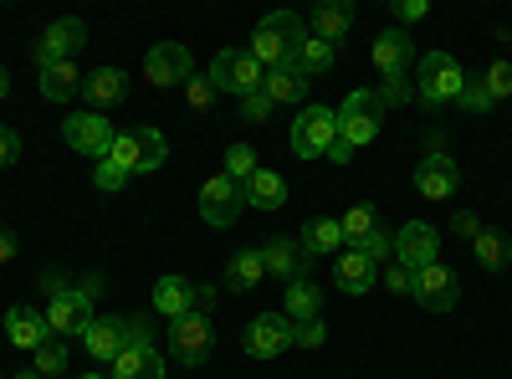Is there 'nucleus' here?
I'll list each match as a JSON object with an SVG mask.
<instances>
[{
  "label": "nucleus",
  "instance_id": "58836bf2",
  "mask_svg": "<svg viewBox=\"0 0 512 379\" xmlns=\"http://www.w3.org/2000/svg\"><path fill=\"white\" fill-rule=\"evenodd\" d=\"M185 103L195 113H210V108H216V82H210V77H190L185 82Z\"/></svg>",
  "mask_w": 512,
  "mask_h": 379
},
{
  "label": "nucleus",
  "instance_id": "aec40b11",
  "mask_svg": "<svg viewBox=\"0 0 512 379\" xmlns=\"http://www.w3.org/2000/svg\"><path fill=\"white\" fill-rule=\"evenodd\" d=\"M108 379H164V354L154 344H128L113 359V374Z\"/></svg>",
  "mask_w": 512,
  "mask_h": 379
},
{
  "label": "nucleus",
  "instance_id": "4c0bfd02",
  "mask_svg": "<svg viewBox=\"0 0 512 379\" xmlns=\"http://www.w3.org/2000/svg\"><path fill=\"white\" fill-rule=\"evenodd\" d=\"M482 88H487L492 103H502V98L512 93V62H492V67L482 72Z\"/></svg>",
  "mask_w": 512,
  "mask_h": 379
},
{
  "label": "nucleus",
  "instance_id": "c9c22d12",
  "mask_svg": "<svg viewBox=\"0 0 512 379\" xmlns=\"http://www.w3.org/2000/svg\"><path fill=\"white\" fill-rule=\"evenodd\" d=\"M354 251H364V257H369V262L379 267L384 257H395V236H390V231H379V226H374V231H369L364 241H354Z\"/></svg>",
  "mask_w": 512,
  "mask_h": 379
},
{
  "label": "nucleus",
  "instance_id": "e433bc0d",
  "mask_svg": "<svg viewBox=\"0 0 512 379\" xmlns=\"http://www.w3.org/2000/svg\"><path fill=\"white\" fill-rule=\"evenodd\" d=\"M226 175H231L236 185H246V180L256 175V154H251L246 144H231V149H226Z\"/></svg>",
  "mask_w": 512,
  "mask_h": 379
},
{
  "label": "nucleus",
  "instance_id": "37998d69",
  "mask_svg": "<svg viewBox=\"0 0 512 379\" xmlns=\"http://www.w3.org/2000/svg\"><path fill=\"white\" fill-rule=\"evenodd\" d=\"M415 98V88H410V72H400V77H384V93H379V103H410Z\"/></svg>",
  "mask_w": 512,
  "mask_h": 379
},
{
  "label": "nucleus",
  "instance_id": "4be33fe9",
  "mask_svg": "<svg viewBox=\"0 0 512 379\" xmlns=\"http://www.w3.org/2000/svg\"><path fill=\"white\" fill-rule=\"evenodd\" d=\"M123 93H128V77L118 67H93L88 77H82V98H88L93 108H113V103H123Z\"/></svg>",
  "mask_w": 512,
  "mask_h": 379
},
{
  "label": "nucleus",
  "instance_id": "79ce46f5",
  "mask_svg": "<svg viewBox=\"0 0 512 379\" xmlns=\"http://www.w3.org/2000/svg\"><path fill=\"white\" fill-rule=\"evenodd\" d=\"M272 108H277V103H272L267 93H251V98H241V118H246V123H267V118H272Z\"/></svg>",
  "mask_w": 512,
  "mask_h": 379
},
{
  "label": "nucleus",
  "instance_id": "473e14b6",
  "mask_svg": "<svg viewBox=\"0 0 512 379\" xmlns=\"http://www.w3.org/2000/svg\"><path fill=\"white\" fill-rule=\"evenodd\" d=\"M472 251H477V262H482L487 272H502V267L512 262V246H507L497 231H482V236L472 241Z\"/></svg>",
  "mask_w": 512,
  "mask_h": 379
},
{
  "label": "nucleus",
  "instance_id": "3c124183",
  "mask_svg": "<svg viewBox=\"0 0 512 379\" xmlns=\"http://www.w3.org/2000/svg\"><path fill=\"white\" fill-rule=\"evenodd\" d=\"M16 257V236H11V226H0V262H11Z\"/></svg>",
  "mask_w": 512,
  "mask_h": 379
},
{
  "label": "nucleus",
  "instance_id": "7c9ffc66",
  "mask_svg": "<svg viewBox=\"0 0 512 379\" xmlns=\"http://www.w3.org/2000/svg\"><path fill=\"white\" fill-rule=\"evenodd\" d=\"M262 93H267L272 103H297V98L308 93V77L297 72V67H272L267 82H262Z\"/></svg>",
  "mask_w": 512,
  "mask_h": 379
},
{
  "label": "nucleus",
  "instance_id": "9b49d317",
  "mask_svg": "<svg viewBox=\"0 0 512 379\" xmlns=\"http://www.w3.org/2000/svg\"><path fill=\"white\" fill-rule=\"evenodd\" d=\"M410 292L420 298V308H425V313H451V308H456V298H461V282H456V272H451V267L431 262V267H420V272H415Z\"/></svg>",
  "mask_w": 512,
  "mask_h": 379
},
{
  "label": "nucleus",
  "instance_id": "a211bd4d",
  "mask_svg": "<svg viewBox=\"0 0 512 379\" xmlns=\"http://www.w3.org/2000/svg\"><path fill=\"white\" fill-rule=\"evenodd\" d=\"M82 344H88L93 359H118L128 344H134V328H128V318H93L88 333H82Z\"/></svg>",
  "mask_w": 512,
  "mask_h": 379
},
{
  "label": "nucleus",
  "instance_id": "bb28decb",
  "mask_svg": "<svg viewBox=\"0 0 512 379\" xmlns=\"http://www.w3.org/2000/svg\"><path fill=\"white\" fill-rule=\"evenodd\" d=\"M6 339H11V349H36L47 339V318L31 313V308H11L6 313Z\"/></svg>",
  "mask_w": 512,
  "mask_h": 379
},
{
  "label": "nucleus",
  "instance_id": "ea45409f",
  "mask_svg": "<svg viewBox=\"0 0 512 379\" xmlns=\"http://www.w3.org/2000/svg\"><path fill=\"white\" fill-rule=\"evenodd\" d=\"M93 185H98L103 195H118V190L128 185V175L118 170V164H113V159H98V164H93Z\"/></svg>",
  "mask_w": 512,
  "mask_h": 379
},
{
  "label": "nucleus",
  "instance_id": "f03ea898",
  "mask_svg": "<svg viewBox=\"0 0 512 379\" xmlns=\"http://www.w3.org/2000/svg\"><path fill=\"white\" fill-rule=\"evenodd\" d=\"M461 82H466V72H461V62L451 52H425L420 72H415V98L425 108H446V103L461 98Z\"/></svg>",
  "mask_w": 512,
  "mask_h": 379
},
{
  "label": "nucleus",
  "instance_id": "7ed1b4c3",
  "mask_svg": "<svg viewBox=\"0 0 512 379\" xmlns=\"http://www.w3.org/2000/svg\"><path fill=\"white\" fill-rule=\"evenodd\" d=\"M164 154H169V144H164L159 129H128V134H118L113 149H108V159L118 164L123 175H149V170H159Z\"/></svg>",
  "mask_w": 512,
  "mask_h": 379
},
{
  "label": "nucleus",
  "instance_id": "a19ab883",
  "mask_svg": "<svg viewBox=\"0 0 512 379\" xmlns=\"http://www.w3.org/2000/svg\"><path fill=\"white\" fill-rule=\"evenodd\" d=\"M466 113H487L492 108V98H487V88H482V77H466L461 82V98H456Z\"/></svg>",
  "mask_w": 512,
  "mask_h": 379
},
{
  "label": "nucleus",
  "instance_id": "423d86ee",
  "mask_svg": "<svg viewBox=\"0 0 512 379\" xmlns=\"http://www.w3.org/2000/svg\"><path fill=\"white\" fill-rule=\"evenodd\" d=\"M297 344V323L287 313H262V318H251L246 333H241V349L251 359H277Z\"/></svg>",
  "mask_w": 512,
  "mask_h": 379
},
{
  "label": "nucleus",
  "instance_id": "1a4fd4ad",
  "mask_svg": "<svg viewBox=\"0 0 512 379\" xmlns=\"http://www.w3.org/2000/svg\"><path fill=\"white\" fill-rule=\"evenodd\" d=\"M241 205H246V190L221 170V175H210L205 185H200V221L205 226H231L236 216H241Z\"/></svg>",
  "mask_w": 512,
  "mask_h": 379
},
{
  "label": "nucleus",
  "instance_id": "a18cd8bd",
  "mask_svg": "<svg viewBox=\"0 0 512 379\" xmlns=\"http://www.w3.org/2000/svg\"><path fill=\"white\" fill-rule=\"evenodd\" d=\"M16 159H21V139H16V129H6V123H0V170H11Z\"/></svg>",
  "mask_w": 512,
  "mask_h": 379
},
{
  "label": "nucleus",
  "instance_id": "5fc2aeb1",
  "mask_svg": "<svg viewBox=\"0 0 512 379\" xmlns=\"http://www.w3.org/2000/svg\"><path fill=\"white\" fill-rule=\"evenodd\" d=\"M16 379H41V374H36V369H21V374H16Z\"/></svg>",
  "mask_w": 512,
  "mask_h": 379
},
{
  "label": "nucleus",
  "instance_id": "412c9836",
  "mask_svg": "<svg viewBox=\"0 0 512 379\" xmlns=\"http://www.w3.org/2000/svg\"><path fill=\"white\" fill-rule=\"evenodd\" d=\"M410 62H415V47H410V36H405L400 26L374 36V67H379L384 77H400V72H410Z\"/></svg>",
  "mask_w": 512,
  "mask_h": 379
},
{
  "label": "nucleus",
  "instance_id": "de8ad7c7",
  "mask_svg": "<svg viewBox=\"0 0 512 379\" xmlns=\"http://www.w3.org/2000/svg\"><path fill=\"white\" fill-rule=\"evenodd\" d=\"M451 226H456V236H466V241H477V236H482V221L472 216V210H456V221H451Z\"/></svg>",
  "mask_w": 512,
  "mask_h": 379
},
{
  "label": "nucleus",
  "instance_id": "dca6fc26",
  "mask_svg": "<svg viewBox=\"0 0 512 379\" xmlns=\"http://www.w3.org/2000/svg\"><path fill=\"white\" fill-rule=\"evenodd\" d=\"M436 251H441V236H436V226H425V221H410V226H400V236H395V257H400V267L420 272V267L441 262Z\"/></svg>",
  "mask_w": 512,
  "mask_h": 379
},
{
  "label": "nucleus",
  "instance_id": "2eb2a0df",
  "mask_svg": "<svg viewBox=\"0 0 512 379\" xmlns=\"http://www.w3.org/2000/svg\"><path fill=\"white\" fill-rule=\"evenodd\" d=\"M41 318H47V333H57V339H72V333H88V323H93V303L72 287V292H57Z\"/></svg>",
  "mask_w": 512,
  "mask_h": 379
},
{
  "label": "nucleus",
  "instance_id": "49530a36",
  "mask_svg": "<svg viewBox=\"0 0 512 379\" xmlns=\"http://www.w3.org/2000/svg\"><path fill=\"white\" fill-rule=\"evenodd\" d=\"M410 282H415V272H410V267H400V262H390V267H384V287H390V292H400V298L410 292Z\"/></svg>",
  "mask_w": 512,
  "mask_h": 379
},
{
  "label": "nucleus",
  "instance_id": "393cba45",
  "mask_svg": "<svg viewBox=\"0 0 512 379\" xmlns=\"http://www.w3.org/2000/svg\"><path fill=\"white\" fill-rule=\"evenodd\" d=\"M82 93V72L77 62H52V67H41V98H52V103H67Z\"/></svg>",
  "mask_w": 512,
  "mask_h": 379
},
{
  "label": "nucleus",
  "instance_id": "cd10ccee",
  "mask_svg": "<svg viewBox=\"0 0 512 379\" xmlns=\"http://www.w3.org/2000/svg\"><path fill=\"white\" fill-rule=\"evenodd\" d=\"M262 277H267L262 251H236V257L226 262V287H231V292H251Z\"/></svg>",
  "mask_w": 512,
  "mask_h": 379
},
{
  "label": "nucleus",
  "instance_id": "8fccbe9b",
  "mask_svg": "<svg viewBox=\"0 0 512 379\" xmlns=\"http://www.w3.org/2000/svg\"><path fill=\"white\" fill-rule=\"evenodd\" d=\"M323 159H333V164H349V159H354V144H344V139H333Z\"/></svg>",
  "mask_w": 512,
  "mask_h": 379
},
{
  "label": "nucleus",
  "instance_id": "c756f323",
  "mask_svg": "<svg viewBox=\"0 0 512 379\" xmlns=\"http://www.w3.org/2000/svg\"><path fill=\"white\" fill-rule=\"evenodd\" d=\"M318 308H323V287H313L308 277L287 282V318H292V323H308V318H318Z\"/></svg>",
  "mask_w": 512,
  "mask_h": 379
},
{
  "label": "nucleus",
  "instance_id": "a878e982",
  "mask_svg": "<svg viewBox=\"0 0 512 379\" xmlns=\"http://www.w3.org/2000/svg\"><path fill=\"white\" fill-rule=\"evenodd\" d=\"M241 190H246V205H256V210H282L287 205V180L272 175V170H256Z\"/></svg>",
  "mask_w": 512,
  "mask_h": 379
},
{
  "label": "nucleus",
  "instance_id": "5701e85b",
  "mask_svg": "<svg viewBox=\"0 0 512 379\" xmlns=\"http://www.w3.org/2000/svg\"><path fill=\"white\" fill-rule=\"evenodd\" d=\"M349 26H354V6H349V0H323V6L313 11V36L328 41V47H338V41L349 36Z\"/></svg>",
  "mask_w": 512,
  "mask_h": 379
},
{
  "label": "nucleus",
  "instance_id": "603ef678",
  "mask_svg": "<svg viewBox=\"0 0 512 379\" xmlns=\"http://www.w3.org/2000/svg\"><path fill=\"white\" fill-rule=\"evenodd\" d=\"M77 292H82V298H88V303H93V298H98V292H103V277H88V282H82Z\"/></svg>",
  "mask_w": 512,
  "mask_h": 379
},
{
  "label": "nucleus",
  "instance_id": "09e8293b",
  "mask_svg": "<svg viewBox=\"0 0 512 379\" xmlns=\"http://www.w3.org/2000/svg\"><path fill=\"white\" fill-rule=\"evenodd\" d=\"M395 11H400V21H420L425 11H431V6H425V0H400Z\"/></svg>",
  "mask_w": 512,
  "mask_h": 379
},
{
  "label": "nucleus",
  "instance_id": "f3484780",
  "mask_svg": "<svg viewBox=\"0 0 512 379\" xmlns=\"http://www.w3.org/2000/svg\"><path fill=\"white\" fill-rule=\"evenodd\" d=\"M256 251H262V262H267V277H282V282L308 277V267H313L303 241H292V236H272L267 246H256Z\"/></svg>",
  "mask_w": 512,
  "mask_h": 379
},
{
  "label": "nucleus",
  "instance_id": "4468645a",
  "mask_svg": "<svg viewBox=\"0 0 512 379\" xmlns=\"http://www.w3.org/2000/svg\"><path fill=\"white\" fill-rule=\"evenodd\" d=\"M144 77L154 82V88H175V82L195 77V62H190V52L180 47V41H159V47H149V57H144Z\"/></svg>",
  "mask_w": 512,
  "mask_h": 379
},
{
  "label": "nucleus",
  "instance_id": "6ab92c4d",
  "mask_svg": "<svg viewBox=\"0 0 512 379\" xmlns=\"http://www.w3.org/2000/svg\"><path fill=\"white\" fill-rule=\"evenodd\" d=\"M195 303H200V287H195V282H185V277H175V272L154 282V313H164L169 323L185 318V313H195Z\"/></svg>",
  "mask_w": 512,
  "mask_h": 379
},
{
  "label": "nucleus",
  "instance_id": "72a5a7b5",
  "mask_svg": "<svg viewBox=\"0 0 512 379\" xmlns=\"http://www.w3.org/2000/svg\"><path fill=\"white\" fill-rule=\"evenodd\" d=\"M328 67H333V47H328V41H318V36H308L303 52H297V72H303V77H323Z\"/></svg>",
  "mask_w": 512,
  "mask_h": 379
},
{
  "label": "nucleus",
  "instance_id": "0eeeda50",
  "mask_svg": "<svg viewBox=\"0 0 512 379\" xmlns=\"http://www.w3.org/2000/svg\"><path fill=\"white\" fill-rule=\"evenodd\" d=\"M338 139V113L333 108H303L292 123V154L297 159H323L328 144Z\"/></svg>",
  "mask_w": 512,
  "mask_h": 379
},
{
  "label": "nucleus",
  "instance_id": "864d4df0",
  "mask_svg": "<svg viewBox=\"0 0 512 379\" xmlns=\"http://www.w3.org/2000/svg\"><path fill=\"white\" fill-rule=\"evenodd\" d=\"M6 88H11V82H6V67H0V98H6Z\"/></svg>",
  "mask_w": 512,
  "mask_h": 379
},
{
  "label": "nucleus",
  "instance_id": "2f4dec72",
  "mask_svg": "<svg viewBox=\"0 0 512 379\" xmlns=\"http://www.w3.org/2000/svg\"><path fill=\"white\" fill-rule=\"evenodd\" d=\"M31 359H36L31 369H36L41 379H57V374L67 369V344L57 339V333H47V339H41V344L31 349Z\"/></svg>",
  "mask_w": 512,
  "mask_h": 379
},
{
  "label": "nucleus",
  "instance_id": "f8f14e48",
  "mask_svg": "<svg viewBox=\"0 0 512 379\" xmlns=\"http://www.w3.org/2000/svg\"><path fill=\"white\" fill-rule=\"evenodd\" d=\"M82 47H88V26H82L77 16H62L47 26V36H41L36 47V67H52V62H72Z\"/></svg>",
  "mask_w": 512,
  "mask_h": 379
},
{
  "label": "nucleus",
  "instance_id": "c03bdc74",
  "mask_svg": "<svg viewBox=\"0 0 512 379\" xmlns=\"http://www.w3.org/2000/svg\"><path fill=\"white\" fill-rule=\"evenodd\" d=\"M323 339H328L323 318H308V323H297V344H303V349H323Z\"/></svg>",
  "mask_w": 512,
  "mask_h": 379
},
{
  "label": "nucleus",
  "instance_id": "39448f33",
  "mask_svg": "<svg viewBox=\"0 0 512 379\" xmlns=\"http://www.w3.org/2000/svg\"><path fill=\"white\" fill-rule=\"evenodd\" d=\"M169 354H175L180 364H190V369L210 364V354H216V328H210V318L185 313V318L169 323Z\"/></svg>",
  "mask_w": 512,
  "mask_h": 379
},
{
  "label": "nucleus",
  "instance_id": "c85d7f7f",
  "mask_svg": "<svg viewBox=\"0 0 512 379\" xmlns=\"http://www.w3.org/2000/svg\"><path fill=\"white\" fill-rule=\"evenodd\" d=\"M338 246H349L344 231H338V221L313 216V221L303 226V251H308V257H328V251H338Z\"/></svg>",
  "mask_w": 512,
  "mask_h": 379
},
{
  "label": "nucleus",
  "instance_id": "b1692460",
  "mask_svg": "<svg viewBox=\"0 0 512 379\" xmlns=\"http://www.w3.org/2000/svg\"><path fill=\"white\" fill-rule=\"evenodd\" d=\"M374 277H379V267L364 257V251H338V287L349 292V298H359V292H369L374 287Z\"/></svg>",
  "mask_w": 512,
  "mask_h": 379
},
{
  "label": "nucleus",
  "instance_id": "9d476101",
  "mask_svg": "<svg viewBox=\"0 0 512 379\" xmlns=\"http://www.w3.org/2000/svg\"><path fill=\"white\" fill-rule=\"evenodd\" d=\"M379 118H384L379 93H349L344 113H338V139L354 144V149L369 144V139H379Z\"/></svg>",
  "mask_w": 512,
  "mask_h": 379
},
{
  "label": "nucleus",
  "instance_id": "20e7f679",
  "mask_svg": "<svg viewBox=\"0 0 512 379\" xmlns=\"http://www.w3.org/2000/svg\"><path fill=\"white\" fill-rule=\"evenodd\" d=\"M210 82H216V93H236V98H251V93H262V82H267V67L256 62L251 52L231 47V52H216V62H210Z\"/></svg>",
  "mask_w": 512,
  "mask_h": 379
},
{
  "label": "nucleus",
  "instance_id": "6e6d98bb",
  "mask_svg": "<svg viewBox=\"0 0 512 379\" xmlns=\"http://www.w3.org/2000/svg\"><path fill=\"white\" fill-rule=\"evenodd\" d=\"M82 379H103V374H82Z\"/></svg>",
  "mask_w": 512,
  "mask_h": 379
},
{
  "label": "nucleus",
  "instance_id": "f704fd0d",
  "mask_svg": "<svg viewBox=\"0 0 512 379\" xmlns=\"http://www.w3.org/2000/svg\"><path fill=\"white\" fill-rule=\"evenodd\" d=\"M374 226H379V221H374V205H349L344 216H338V231H344V241H349V246H354V241H364Z\"/></svg>",
  "mask_w": 512,
  "mask_h": 379
},
{
  "label": "nucleus",
  "instance_id": "6e6552de",
  "mask_svg": "<svg viewBox=\"0 0 512 379\" xmlns=\"http://www.w3.org/2000/svg\"><path fill=\"white\" fill-rule=\"evenodd\" d=\"M62 139L82 154V159H108V149H113V139H118V129L103 118V113H72L67 123H62Z\"/></svg>",
  "mask_w": 512,
  "mask_h": 379
},
{
  "label": "nucleus",
  "instance_id": "ddd939ff",
  "mask_svg": "<svg viewBox=\"0 0 512 379\" xmlns=\"http://www.w3.org/2000/svg\"><path fill=\"white\" fill-rule=\"evenodd\" d=\"M415 190L425 195V200H451L456 190H461V164L451 159V154H425L420 164H415Z\"/></svg>",
  "mask_w": 512,
  "mask_h": 379
},
{
  "label": "nucleus",
  "instance_id": "f257e3e1",
  "mask_svg": "<svg viewBox=\"0 0 512 379\" xmlns=\"http://www.w3.org/2000/svg\"><path fill=\"white\" fill-rule=\"evenodd\" d=\"M303 41H308L303 21H297L292 11H277V16H267L262 26H256V36H251V47H246V52L272 72V67H297V52H303Z\"/></svg>",
  "mask_w": 512,
  "mask_h": 379
}]
</instances>
